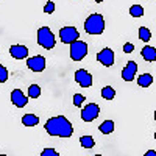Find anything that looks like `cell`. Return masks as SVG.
<instances>
[{
	"label": "cell",
	"mask_w": 156,
	"mask_h": 156,
	"mask_svg": "<svg viewBox=\"0 0 156 156\" xmlns=\"http://www.w3.org/2000/svg\"><path fill=\"white\" fill-rule=\"evenodd\" d=\"M45 131L50 136H58V137H70L73 134V126L64 115L51 117L45 122Z\"/></svg>",
	"instance_id": "cell-1"
},
{
	"label": "cell",
	"mask_w": 156,
	"mask_h": 156,
	"mask_svg": "<svg viewBox=\"0 0 156 156\" xmlns=\"http://www.w3.org/2000/svg\"><path fill=\"white\" fill-rule=\"evenodd\" d=\"M84 30L89 34H101L105 30V20L101 14H90L84 20Z\"/></svg>",
	"instance_id": "cell-2"
},
{
	"label": "cell",
	"mask_w": 156,
	"mask_h": 156,
	"mask_svg": "<svg viewBox=\"0 0 156 156\" xmlns=\"http://www.w3.org/2000/svg\"><path fill=\"white\" fill-rule=\"evenodd\" d=\"M37 44L39 45H42L44 48L50 50V48H53L56 41H55V34L51 33V30L48 27H42V28H39L37 30Z\"/></svg>",
	"instance_id": "cell-3"
},
{
	"label": "cell",
	"mask_w": 156,
	"mask_h": 156,
	"mask_svg": "<svg viewBox=\"0 0 156 156\" xmlns=\"http://www.w3.org/2000/svg\"><path fill=\"white\" fill-rule=\"evenodd\" d=\"M87 55V44L83 41H75L70 44V58L73 61H81Z\"/></svg>",
	"instance_id": "cell-4"
},
{
	"label": "cell",
	"mask_w": 156,
	"mask_h": 156,
	"mask_svg": "<svg viewBox=\"0 0 156 156\" xmlns=\"http://www.w3.org/2000/svg\"><path fill=\"white\" fill-rule=\"evenodd\" d=\"M78 30L75 27H64L59 30V37L64 44H72L75 41H78Z\"/></svg>",
	"instance_id": "cell-5"
},
{
	"label": "cell",
	"mask_w": 156,
	"mask_h": 156,
	"mask_svg": "<svg viewBox=\"0 0 156 156\" xmlns=\"http://www.w3.org/2000/svg\"><path fill=\"white\" fill-rule=\"evenodd\" d=\"M98 114H100V106L95 105V103H89L81 111V119L84 122H92L94 119L98 117Z\"/></svg>",
	"instance_id": "cell-6"
},
{
	"label": "cell",
	"mask_w": 156,
	"mask_h": 156,
	"mask_svg": "<svg viewBox=\"0 0 156 156\" xmlns=\"http://www.w3.org/2000/svg\"><path fill=\"white\" fill-rule=\"evenodd\" d=\"M97 61L100 62V64H103L105 67H109V66H112L114 64V51L111 50V48H103V50H100L98 53H97Z\"/></svg>",
	"instance_id": "cell-7"
},
{
	"label": "cell",
	"mask_w": 156,
	"mask_h": 156,
	"mask_svg": "<svg viewBox=\"0 0 156 156\" xmlns=\"http://www.w3.org/2000/svg\"><path fill=\"white\" fill-rule=\"evenodd\" d=\"M27 66L31 72H42L45 69V58L37 55V56H31L27 59Z\"/></svg>",
	"instance_id": "cell-8"
},
{
	"label": "cell",
	"mask_w": 156,
	"mask_h": 156,
	"mask_svg": "<svg viewBox=\"0 0 156 156\" xmlns=\"http://www.w3.org/2000/svg\"><path fill=\"white\" fill-rule=\"evenodd\" d=\"M75 81L81 87H89L90 84H92V75L84 69H78L75 72Z\"/></svg>",
	"instance_id": "cell-9"
},
{
	"label": "cell",
	"mask_w": 156,
	"mask_h": 156,
	"mask_svg": "<svg viewBox=\"0 0 156 156\" xmlns=\"http://www.w3.org/2000/svg\"><path fill=\"white\" fill-rule=\"evenodd\" d=\"M11 103H12V105H16L17 108H23L28 103V97L25 95L20 89H14L11 92Z\"/></svg>",
	"instance_id": "cell-10"
},
{
	"label": "cell",
	"mask_w": 156,
	"mask_h": 156,
	"mask_svg": "<svg viewBox=\"0 0 156 156\" xmlns=\"http://www.w3.org/2000/svg\"><path fill=\"white\" fill-rule=\"evenodd\" d=\"M136 72H137V64L134 61H128L122 70V78L125 81H133L136 76Z\"/></svg>",
	"instance_id": "cell-11"
},
{
	"label": "cell",
	"mask_w": 156,
	"mask_h": 156,
	"mask_svg": "<svg viewBox=\"0 0 156 156\" xmlns=\"http://www.w3.org/2000/svg\"><path fill=\"white\" fill-rule=\"evenodd\" d=\"M9 53H11L12 58H16V59H23V58L28 56V48L25 45H11Z\"/></svg>",
	"instance_id": "cell-12"
},
{
	"label": "cell",
	"mask_w": 156,
	"mask_h": 156,
	"mask_svg": "<svg viewBox=\"0 0 156 156\" xmlns=\"http://www.w3.org/2000/svg\"><path fill=\"white\" fill-rule=\"evenodd\" d=\"M140 53H142V58H144L145 61H148V62L156 61V48L151 47V45H145L144 48H142Z\"/></svg>",
	"instance_id": "cell-13"
},
{
	"label": "cell",
	"mask_w": 156,
	"mask_h": 156,
	"mask_svg": "<svg viewBox=\"0 0 156 156\" xmlns=\"http://www.w3.org/2000/svg\"><path fill=\"white\" fill-rule=\"evenodd\" d=\"M151 83H153V76L150 73H142L137 78V84L140 87H148V86H151Z\"/></svg>",
	"instance_id": "cell-14"
},
{
	"label": "cell",
	"mask_w": 156,
	"mask_h": 156,
	"mask_svg": "<svg viewBox=\"0 0 156 156\" xmlns=\"http://www.w3.org/2000/svg\"><path fill=\"white\" fill-rule=\"evenodd\" d=\"M22 123H23L25 126H34V125L39 123V117L34 115V114H25V115L22 117Z\"/></svg>",
	"instance_id": "cell-15"
},
{
	"label": "cell",
	"mask_w": 156,
	"mask_h": 156,
	"mask_svg": "<svg viewBox=\"0 0 156 156\" xmlns=\"http://www.w3.org/2000/svg\"><path fill=\"white\" fill-rule=\"evenodd\" d=\"M114 128H115V125H114L112 120H105V122L98 126V129H100L103 134H111V133L114 131Z\"/></svg>",
	"instance_id": "cell-16"
},
{
	"label": "cell",
	"mask_w": 156,
	"mask_h": 156,
	"mask_svg": "<svg viewBox=\"0 0 156 156\" xmlns=\"http://www.w3.org/2000/svg\"><path fill=\"white\" fill-rule=\"evenodd\" d=\"M101 97L105 98V100H112L114 97H115V90H114V87H111V86H105L101 89Z\"/></svg>",
	"instance_id": "cell-17"
},
{
	"label": "cell",
	"mask_w": 156,
	"mask_h": 156,
	"mask_svg": "<svg viewBox=\"0 0 156 156\" xmlns=\"http://www.w3.org/2000/svg\"><path fill=\"white\" fill-rule=\"evenodd\" d=\"M80 144H81L83 148H92L95 145V140L90 136H81L80 137Z\"/></svg>",
	"instance_id": "cell-18"
},
{
	"label": "cell",
	"mask_w": 156,
	"mask_h": 156,
	"mask_svg": "<svg viewBox=\"0 0 156 156\" xmlns=\"http://www.w3.org/2000/svg\"><path fill=\"white\" fill-rule=\"evenodd\" d=\"M150 37H151V33H150L148 28H145V27H140L139 28V39H140L142 42H148Z\"/></svg>",
	"instance_id": "cell-19"
},
{
	"label": "cell",
	"mask_w": 156,
	"mask_h": 156,
	"mask_svg": "<svg viewBox=\"0 0 156 156\" xmlns=\"http://www.w3.org/2000/svg\"><path fill=\"white\" fill-rule=\"evenodd\" d=\"M39 95H41V87H39L37 84H31L28 87V97L30 98H37Z\"/></svg>",
	"instance_id": "cell-20"
},
{
	"label": "cell",
	"mask_w": 156,
	"mask_h": 156,
	"mask_svg": "<svg viewBox=\"0 0 156 156\" xmlns=\"http://www.w3.org/2000/svg\"><path fill=\"white\" fill-rule=\"evenodd\" d=\"M129 14H131L133 17H140L142 14H144V8H142L140 5H133L131 8H129Z\"/></svg>",
	"instance_id": "cell-21"
},
{
	"label": "cell",
	"mask_w": 156,
	"mask_h": 156,
	"mask_svg": "<svg viewBox=\"0 0 156 156\" xmlns=\"http://www.w3.org/2000/svg\"><path fill=\"white\" fill-rule=\"evenodd\" d=\"M8 75H9V73H8L6 67L0 64V83H5V81L8 80Z\"/></svg>",
	"instance_id": "cell-22"
},
{
	"label": "cell",
	"mask_w": 156,
	"mask_h": 156,
	"mask_svg": "<svg viewBox=\"0 0 156 156\" xmlns=\"http://www.w3.org/2000/svg\"><path fill=\"white\" fill-rule=\"evenodd\" d=\"M84 100H86L84 95H81V94H75V95H73V105H75V106H81Z\"/></svg>",
	"instance_id": "cell-23"
},
{
	"label": "cell",
	"mask_w": 156,
	"mask_h": 156,
	"mask_svg": "<svg viewBox=\"0 0 156 156\" xmlns=\"http://www.w3.org/2000/svg\"><path fill=\"white\" fill-rule=\"evenodd\" d=\"M53 11H55V3L51 2V0H48V2L45 3V6H44V12H47V14H51Z\"/></svg>",
	"instance_id": "cell-24"
},
{
	"label": "cell",
	"mask_w": 156,
	"mask_h": 156,
	"mask_svg": "<svg viewBox=\"0 0 156 156\" xmlns=\"http://www.w3.org/2000/svg\"><path fill=\"white\" fill-rule=\"evenodd\" d=\"M41 156H59V153L56 150H53V148H44Z\"/></svg>",
	"instance_id": "cell-25"
},
{
	"label": "cell",
	"mask_w": 156,
	"mask_h": 156,
	"mask_svg": "<svg viewBox=\"0 0 156 156\" xmlns=\"http://www.w3.org/2000/svg\"><path fill=\"white\" fill-rule=\"evenodd\" d=\"M133 50H134V45H133V44H129V42H128V44L123 45V51H125V53H131Z\"/></svg>",
	"instance_id": "cell-26"
},
{
	"label": "cell",
	"mask_w": 156,
	"mask_h": 156,
	"mask_svg": "<svg viewBox=\"0 0 156 156\" xmlns=\"http://www.w3.org/2000/svg\"><path fill=\"white\" fill-rule=\"evenodd\" d=\"M145 156H156V151H154V150H148V151L145 153Z\"/></svg>",
	"instance_id": "cell-27"
},
{
	"label": "cell",
	"mask_w": 156,
	"mask_h": 156,
	"mask_svg": "<svg viewBox=\"0 0 156 156\" xmlns=\"http://www.w3.org/2000/svg\"><path fill=\"white\" fill-rule=\"evenodd\" d=\"M94 2H103V0H94Z\"/></svg>",
	"instance_id": "cell-28"
},
{
	"label": "cell",
	"mask_w": 156,
	"mask_h": 156,
	"mask_svg": "<svg viewBox=\"0 0 156 156\" xmlns=\"http://www.w3.org/2000/svg\"><path fill=\"white\" fill-rule=\"evenodd\" d=\"M154 122H156V111H154Z\"/></svg>",
	"instance_id": "cell-29"
},
{
	"label": "cell",
	"mask_w": 156,
	"mask_h": 156,
	"mask_svg": "<svg viewBox=\"0 0 156 156\" xmlns=\"http://www.w3.org/2000/svg\"><path fill=\"white\" fill-rule=\"evenodd\" d=\"M0 156H6V154H0Z\"/></svg>",
	"instance_id": "cell-30"
},
{
	"label": "cell",
	"mask_w": 156,
	"mask_h": 156,
	"mask_svg": "<svg viewBox=\"0 0 156 156\" xmlns=\"http://www.w3.org/2000/svg\"><path fill=\"white\" fill-rule=\"evenodd\" d=\"M154 139H156V133H154Z\"/></svg>",
	"instance_id": "cell-31"
},
{
	"label": "cell",
	"mask_w": 156,
	"mask_h": 156,
	"mask_svg": "<svg viewBox=\"0 0 156 156\" xmlns=\"http://www.w3.org/2000/svg\"><path fill=\"white\" fill-rule=\"evenodd\" d=\"M95 156H101V154H95Z\"/></svg>",
	"instance_id": "cell-32"
}]
</instances>
